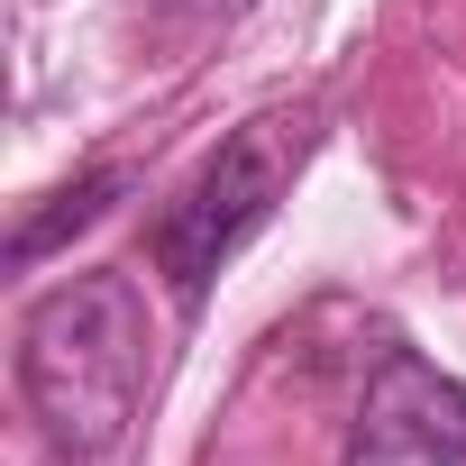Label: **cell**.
<instances>
[{
	"instance_id": "cell-1",
	"label": "cell",
	"mask_w": 466,
	"mask_h": 466,
	"mask_svg": "<svg viewBox=\"0 0 466 466\" xmlns=\"http://www.w3.org/2000/svg\"><path fill=\"white\" fill-rule=\"evenodd\" d=\"M19 393L74 466H101L147 402V302L128 275H65L19 320Z\"/></svg>"
},
{
	"instance_id": "cell-2",
	"label": "cell",
	"mask_w": 466,
	"mask_h": 466,
	"mask_svg": "<svg viewBox=\"0 0 466 466\" xmlns=\"http://www.w3.org/2000/svg\"><path fill=\"white\" fill-rule=\"evenodd\" d=\"M293 156H302V128L284 137V119H248L238 137H228V147L165 201V219H156V275H165L183 302H201L210 275L266 228V210H275Z\"/></svg>"
},
{
	"instance_id": "cell-3",
	"label": "cell",
	"mask_w": 466,
	"mask_h": 466,
	"mask_svg": "<svg viewBox=\"0 0 466 466\" xmlns=\"http://www.w3.org/2000/svg\"><path fill=\"white\" fill-rule=\"evenodd\" d=\"M348 466H466V384L439 375L430 357L393 348L366 375L357 430H348Z\"/></svg>"
},
{
	"instance_id": "cell-4",
	"label": "cell",
	"mask_w": 466,
	"mask_h": 466,
	"mask_svg": "<svg viewBox=\"0 0 466 466\" xmlns=\"http://www.w3.org/2000/svg\"><path fill=\"white\" fill-rule=\"evenodd\" d=\"M128 192V174L119 165H101V174H83V183H65V192H46V210H28L19 228H10V266H37V257H56L74 228H92L110 201Z\"/></svg>"
},
{
	"instance_id": "cell-5",
	"label": "cell",
	"mask_w": 466,
	"mask_h": 466,
	"mask_svg": "<svg viewBox=\"0 0 466 466\" xmlns=\"http://www.w3.org/2000/svg\"><path fill=\"white\" fill-rule=\"evenodd\" d=\"M156 10H174V19H238L248 0H156Z\"/></svg>"
}]
</instances>
